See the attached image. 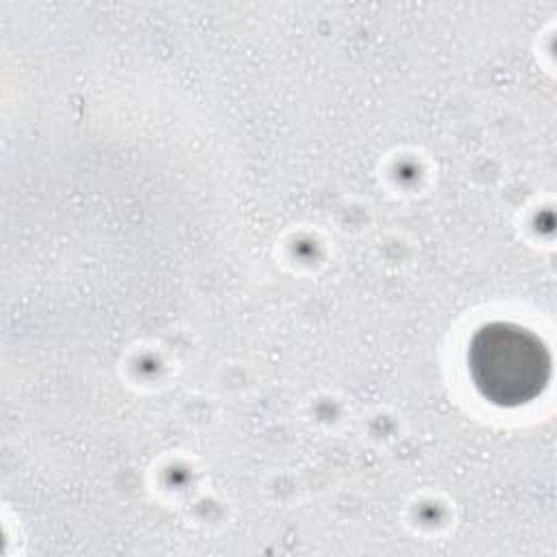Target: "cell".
<instances>
[{
  "mask_svg": "<svg viewBox=\"0 0 557 557\" xmlns=\"http://www.w3.org/2000/svg\"><path fill=\"white\" fill-rule=\"evenodd\" d=\"M468 370L485 400L518 407L544 392L550 352L533 331L513 322H490L470 339Z\"/></svg>",
  "mask_w": 557,
  "mask_h": 557,
  "instance_id": "6da1fadb",
  "label": "cell"
}]
</instances>
